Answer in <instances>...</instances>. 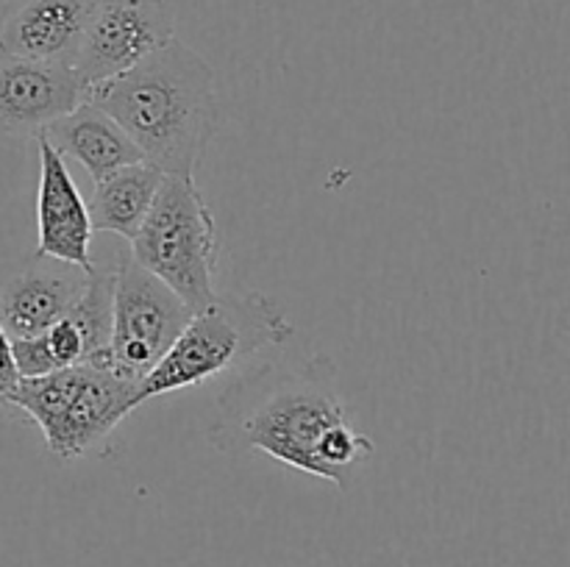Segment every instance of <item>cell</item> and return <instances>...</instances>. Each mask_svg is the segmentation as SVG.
I'll use <instances>...</instances> for the list:
<instances>
[{"mask_svg": "<svg viewBox=\"0 0 570 567\" xmlns=\"http://www.w3.org/2000/svg\"><path fill=\"white\" fill-rule=\"evenodd\" d=\"M209 442L223 454L256 450L340 489L373 454V439L351 422L328 356L267 361L220 395Z\"/></svg>", "mask_w": 570, "mask_h": 567, "instance_id": "6da1fadb", "label": "cell"}, {"mask_svg": "<svg viewBox=\"0 0 570 567\" xmlns=\"http://www.w3.org/2000/svg\"><path fill=\"white\" fill-rule=\"evenodd\" d=\"M87 98L109 111L165 176H193L217 131L215 70L176 37Z\"/></svg>", "mask_w": 570, "mask_h": 567, "instance_id": "7a4b0ae2", "label": "cell"}, {"mask_svg": "<svg viewBox=\"0 0 570 567\" xmlns=\"http://www.w3.org/2000/svg\"><path fill=\"white\" fill-rule=\"evenodd\" d=\"M295 326L284 306L265 292H223L193 311L184 331L159 365L139 381V404L178 389L204 387L243 361L293 339Z\"/></svg>", "mask_w": 570, "mask_h": 567, "instance_id": "3957f363", "label": "cell"}, {"mask_svg": "<svg viewBox=\"0 0 570 567\" xmlns=\"http://www.w3.org/2000/svg\"><path fill=\"white\" fill-rule=\"evenodd\" d=\"M137 389L139 384L122 378L104 356L45 376L20 378L9 395V406L37 422L50 454L81 459L137 409Z\"/></svg>", "mask_w": 570, "mask_h": 567, "instance_id": "277c9868", "label": "cell"}, {"mask_svg": "<svg viewBox=\"0 0 570 567\" xmlns=\"http://www.w3.org/2000/svg\"><path fill=\"white\" fill-rule=\"evenodd\" d=\"M131 256L193 311L215 300L217 222L193 176H165Z\"/></svg>", "mask_w": 570, "mask_h": 567, "instance_id": "5b68a950", "label": "cell"}, {"mask_svg": "<svg viewBox=\"0 0 570 567\" xmlns=\"http://www.w3.org/2000/svg\"><path fill=\"white\" fill-rule=\"evenodd\" d=\"M193 317V309L145 270L131 250L117 253L115 304H111V339L106 361L128 381L139 384Z\"/></svg>", "mask_w": 570, "mask_h": 567, "instance_id": "8992f818", "label": "cell"}, {"mask_svg": "<svg viewBox=\"0 0 570 567\" xmlns=\"http://www.w3.org/2000/svg\"><path fill=\"white\" fill-rule=\"evenodd\" d=\"M173 31L176 17L165 0H98L72 67L89 92L156 53Z\"/></svg>", "mask_w": 570, "mask_h": 567, "instance_id": "52a82bcc", "label": "cell"}, {"mask_svg": "<svg viewBox=\"0 0 570 567\" xmlns=\"http://www.w3.org/2000/svg\"><path fill=\"white\" fill-rule=\"evenodd\" d=\"M117 256L109 265L89 270L87 292L65 317L39 331L37 337L11 339V354L20 378L45 376L83 361L104 359L111 339V304H115Z\"/></svg>", "mask_w": 570, "mask_h": 567, "instance_id": "ba28073f", "label": "cell"}, {"mask_svg": "<svg viewBox=\"0 0 570 567\" xmlns=\"http://www.w3.org/2000/svg\"><path fill=\"white\" fill-rule=\"evenodd\" d=\"M81 100L87 83L72 64L0 50V139L39 137Z\"/></svg>", "mask_w": 570, "mask_h": 567, "instance_id": "9c48e42d", "label": "cell"}, {"mask_svg": "<svg viewBox=\"0 0 570 567\" xmlns=\"http://www.w3.org/2000/svg\"><path fill=\"white\" fill-rule=\"evenodd\" d=\"M92 270V267H89ZM89 270L33 250L0 276V326L9 339L37 337L87 292Z\"/></svg>", "mask_w": 570, "mask_h": 567, "instance_id": "30bf717a", "label": "cell"}, {"mask_svg": "<svg viewBox=\"0 0 570 567\" xmlns=\"http://www.w3.org/2000/svg\"><path fill=\"white\" fill-rule=\"evenodd\" d=\"M39 189L37 231L39 253L72 265L92 267V220L89 209L65 165V156L39 133Z\"/></svg>", "mask_w": 570, "mask_h": 567, "instance_id": "8fae6325", "label": "cell"}, {"mask_svg": "<svg viewBox=\"0 0 570 567\" xmlns=\"http://www.w3.org/2000/svg\"><path fill=\"white\" fill-rule=\"evenodd\" d=\"M98 0H11L0 14V50L72 64Z\"/></svg>", "mask_w": 570, "mask_h": 567, "instance_id": "7c38bea8", "label": "cell"}, {"mask_svg": "<svg viewBox=\"0 0 570 567\" xmlns=\"http://www.w3.org/2000/svg\"><path fill=\"white\" fill-rule=\"evenodd\" d=\"M42 137L61 156L76 159L92 181H100L109 172L145 159L126 128L89 98L81 100L70 115L59 117L53 126L45 128Z\"/></svg>", "mask_w": 570, "mask_h": 567, "instance_id": "4fadbf2b", "label": "cell"}, {"mask_svg": "<svg viewBox=\"0 0 570 567\" xmlns=\"http://www.w3.org/2000/svg\"><path fill=\"white\" fill-rule=\"evenodd\" d=\"M161 181L165 172L145 159L95 181V192L87 203L95 231L115 233L131 242L159 195Z\"/></svg>", "mask_w": 570, "mask_h": 567, "instance_id": "5bb4252c", "label": "cell"}, {"mask_svg": "<svg viewBox=\"0 0 570 567\" xmlns=\"http://www.w3.org/2000/svg\"><path fill=\"white\" fill-rule=\"evenodd\" d=\"M17 381H20V372H17L14 354H11V339L0 326V406H9V395L14 392Z\"/></svg>", "mask_w": 570, "mask_h": 567, "instance_id": "9a60e30c", "label": "cell"}]
</instances>
